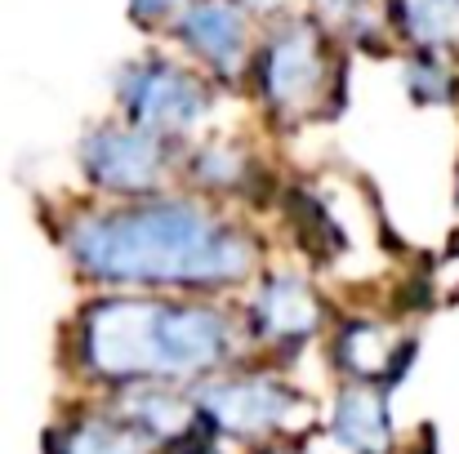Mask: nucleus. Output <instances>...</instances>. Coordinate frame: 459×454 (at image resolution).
Here are the masks:
<instances>
[{
  "mask_svg": "<svg viewBox=\"0 0 459 454\" xmlns=\"http://www.w3.org/2000/svg\"><path fill=\"white\" fill-rule=\"evenodd\" d=\"M232 4H237L241 13H246V9H255V13H273V9H281V0H232Z\"/></svg>",
  "mask_w": 459,
  "mask_h": 454,
  "instance_id": "17",
  "label": "nucleus"
},
{
  "mask_svg": "<svg viewBox=\"0 0 459 454\" xmlns=\"http://www.w3.org/2000/svg\"><path fill=\"white\" fill-rule=\"evenodd\" d=\"M330 437L348 454H393L397 433H393L388 392L370 388V383L339 388L334 406H330Z\"/></svg>",
  "mask_w": 459,
  "mask_h": 454,
  "instance_id": "12",
  "label": "nucleus"
},
{
  "mask_svg": "<svg viewBox=\"0 0 459 454\" xmlns=\"http://www.w3.org/2000/svg\"><path fill=\"white\" fill-rule=\"evenodd\" d=\"M183 174L196 187V196L205 192V201H214V205L219 201H246L250 205V201L264 196L259 187L268 183L255 151L241 148V143H223V139L183 151Z\"/></svg>",
  "mask_w": 459,
  "mask_h": 454,
  "instance_id": "11",
  "label": "nucleus"
},
{
  "mask_svg": "<svg viewBox=\"0 0 459 454\" xmlns=\"http://www.w3.org/2000/svg\"><path fill=\"white\" fill-rule=\"evenodd\" d=\"M406 81H411V99L415 103H446L451 99V72L437 58H429V54L420 63H411Z\"/></svg>",
  "mask_w": 459,
  "mask_h": 454,
  "instance_id": "14",
  "label": "nucleus"
},
{
  "mask_svg": "<svg viewBox=\"0 0 459 454\" xmlns=\"http://www.w3.org/2000/svg\"><path fill=\"white\" fill-rule=\"evenodd\" d=\"M45 454H160V441L108 397L67 410L45 433Z\"/></svg>",
  "mask_w": 459,
  "mask_h": 454,
  "instance_id": "8",
  "label": "nucleus"
},
{
  "mask_svg": "<svg viewBox=\"0 0 459 454\" xmlns=\"http://www.w3.org/2000/svg\"><path fill=\"white\" fill-rule=\"evenodd\" d=\"M72 370L103 388H196L241 365L250 338L237 312L192 295H121L103 290L76 312Z\"/></svg>",
  "mask_w": 459,
  "mask_h": 454,
  "instance_id": "2",
  "label": "nucleus"
},
{
  "mask_svg": "<svg viewBox=\"0 0 459 454\" xmlns=\"http://www.w3.org/2000/svg\"><path fill=\"white\" fill-rule=\"evenodd\" d=\"M117 99L130 125L148 130L156 139L183 143L210 116V85L169 58L130 63L117 81Z\"/></svg>",
  "mask_w": 459,
  "mask_h": 454,
  "instance_id": "6",
  "label": "nucleus"
},
{
  "mask_svg": "<svg viewBox=\"0 0 459 454\" xmlns=\"http://www.w3.org/2000/svg\"><path fill=\"white\" fill-rule=\"evenodd\" d=\"M178 156H183L178 143L156 139L130 121L94 125L81 139V169H85L90 187L103 192L108 201H139V196L160 192V183L169 178Z\"/></svg>",
  "mask_w": 459,
  "mask_h": 454,
  "instance_id": "5",
  "label": "nucleus"
},
{
  "mask_svg": "<svg viewBox=\"0 0 459 454\" xmlns=\"http://www.w3.org/2000/svg\"><path fill=\"white\" fill-rule=\"evenodd\" d=\"M192 392V410L214 441H273L290 433L304 415V392L268 365H232L214 379H201Z\"/></svg>",
  "mask_w": 459,
  "mask_h": 454,
  "instance_id": "3",
  "label": "nucleus"
},
{
  "mask_svg": "<svg viewBox=\"0 0 459 454\" xmlns=\"http://www.w3.org/2000/svg\"><path fill=\"white\" fill-rule=\"evenodd\" d=\"M316 13H321L339 36H361V31L375 22V13H370L366 0H316Z\"/></svg>",
  "mask_w": 459,
  "mask_h": 454,
  "instance_id": "15",
  "label": "nucleus"
},
{
  "mask_svg": "<svg viewBox=\"0 0 459 454\" xmlns=\"http://www.w3.org/2000/svg\"><path fill=\"white\" fill-rule=\"evenodd\" d=\"M187 4H192V0H130V13H134V22L156 27V22H169V18H178Z\"/></svg>",
  "mask_w": 459,
  "mask_h": 454,
  "instance_id": "16",
  "label": "nucleus"
},
{
  "mask_svg": "<svg viewBox=\"0 0 459 454\" xmlns=\"http://www.w3.org/2000/svg\"><path fill=\"white\" fill-rule=\"evenodd\" d=\"M178 40L214 76H237L246 67V54H250L246 13L232 0H192L178 13Z\"/></svg>",
  "mask_w": 459,
  "mask_h": 454,
  "instance_id": "9",
  "label": "nucleus"
},
{
  "mask_svg": "<svg viewBox=\"0 0 459 454\" xmlns=\"http://www.w3.org/2000/svg\"><path fill=\"white\" fill-rule=\"evenodd\" d=\"M259 90L277 121H307L334 90V58L312 22H286L259 58Z\"/></svg>",
  "mask_w": 459,
  "mask_h": 454,
  "instance_id": "4",
  "label": "nucleus"
},
{
  "mask_svg": "<svg viewBox=\"0 0 459 454\" xmlns=\"http://www.w3.org/2000/svg\"><path fill=\"white\" fill-rule=\"evenodd\" d=\"M259 454H299L295 446H277V441H264V450Z\"/></svg>",
  "mask_w": 459,
  "mask_h": 454,
  "instance_id": "18",
  "label": "nucleus"
},
{
  "mask_svg": "<svg viewBox=\"0 0 459 454\" xmlns=\"http://www.w3.org/2000/svg\"><path fill=\"white\" fill-rule=\"evenodd\" d=\"M241 325L250 343L295 356L304 343H312L325 330V303L299 272H268L246 307Z\"/></svg>",
  "mask_w": 459,
  "mask_h": 454,
  "instance_id": "7",
  "label": "nucleus"
},
{
  "mask_svg": "<svg viewBox=\"0 0 459 454\" xmlns=\"http://www.w3.org/2000/svg\"><path fill=\"white\" fill-rule=\"evenodd\" d=\"M406 27L424 49H459V0H411Z\"/></svg>",
  "mask_w": 459,
  "mask_h": 454,
  "instance_id": "13",
  "label": "nucleus"
},
{
  "mask_svg": "<svg viewBox=\"0 0 459 454\" xmlns=\"http://www.w3.org/2000/svg\"><path fill=\"white\" fill-rule=\"evenodd\" d=\"M411 356H415L411 338H397L393 325H379V321H366V316L343 321L339 334H334V361H339V370L352 374V383H370V388L397 383L402 370L411 365Z\"/></svg>",
  "mask_w": 459,
  "mask_h": 454,
  "instance_id": "10",
  "label": "nucleus"
},
{
  "mask_svg": "<svg viewBox=\"0 0 459 454\" xmlns=\"http://www.w3.org/2000/svg\"><path fill=\"white\" fill-rule=\"evenodd\" d=\"M54 236L76 277L121 295L214 299L246 286L264 263L250 223L196 192L76 205Z\"/></svg>",
  "mask_w": 459,
  "mask_h": 454,
  "instance_id": "1",
  "label": "nucleus"
}]
</instances>
